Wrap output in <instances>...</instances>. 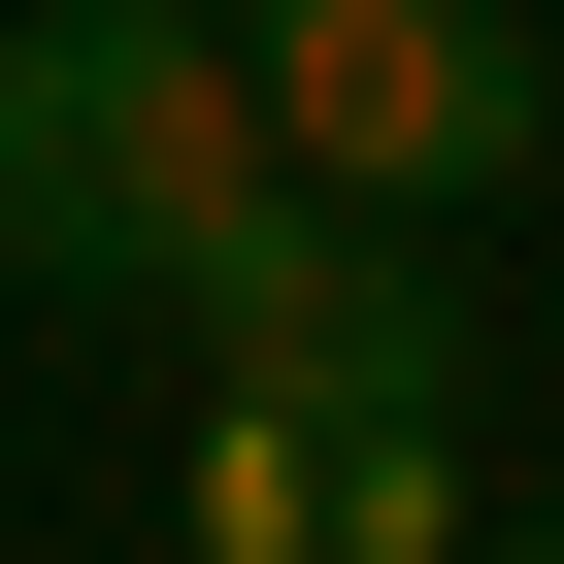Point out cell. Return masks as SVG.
Here are the masks:
<instances>
[{
  "label": "cell",
  "instance_id": "cell-2",
  "mask_svg": "<svg viewBox=\"0 0 564 564\" xmlns=\"http://www.w3.org/2000/svg\"><path fill=\"white\" fill-rule=\"evenodd\" d=\"M232 67H265V166H333V199H531L564 67L498 34V0H232Z\"/></svg>",
  "mask_w": 564,
  "mask_h": 564
},
{
  "label": "cell",
  "instance_id": "cell-1",
  "mask_svg": "<svg viewBox=\"0 0 564 564\" xmlns=\"http://www.w3.org/2000/svg\"><path fill=\"white\" fill-rule=\"evenodd\" d=\"M232 199H265L232 0H0V265L34 300H199Z\"/></svg>",
  "mask_w": 564,
  "mask_h": 564
},
{
  "label": "cell",
  "instance_id": "cell-3",
  "mask_svg": "<svg viewBox=\"0 0 564 564\" xmlns=\"http://www.w3.org/2000/svg\"><path fill=\"white\" fill-rule=\"evenodd\" d=\"M199 333H232V399L366 432V399H465V265H432V199H333V166H265V199L199 232Z\"/></svg>",
  "mask_w": 564,
  "mask_h": 564
},
{
  "label": "cell",
  "instance_id": "cell-4",
  "mask_svg": "<svg viewBox=\"0 0 564 564\" xmlns=\"http://www.w3.org/2000/svg\"><path fill=\"white\" fill-rule=\"evenodd\" d=\"M166 498H199V564H333V432H300V399H199Z\"/></svg>",
  "mask_w": 564,
  "mask_h": 564
},
{
  "label": "cell",
  "instance_id": "cell-5",
  "mask_svg": "<svg viewBox=\"0 0 564 564\" xmlns=\"http://www.w3.org/2000/svg\"><path fill=\"white\" fill-rule=\"evenodd\" d=\"M531 531H564V498H531Z\"/></svg>",
  "mask_w": 564,
  "mask_h": 564
}]
</instances>
